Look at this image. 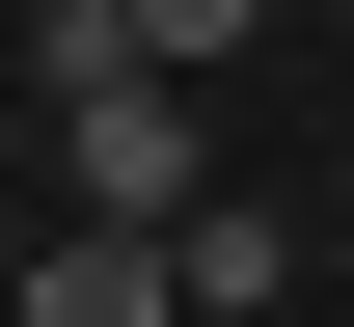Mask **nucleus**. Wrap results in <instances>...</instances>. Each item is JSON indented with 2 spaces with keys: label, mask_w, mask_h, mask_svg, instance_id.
Segmentation results:
<instances>
[{
  "label": "nucleus",
  "mask_w": 354,
  "mask_h": 327,
  "mask_svg": "<svg viewBox=\"0 0 354 327\" xmlns=\"http://www.w3.org/2000/svg\"><path fill=\"white\" fill-rule=\"evenodd\" d=\"M55 218H191V82H164V55L55 109Z\"/></svg>",
  "instance_id": "nucleus-1"
},
{
  "label": "nucleus",
  "mask_w": 354,
  "mask_h": 327,
  "mask_svg": "<svg viewBox=\"0 0 354 327\" xmlns=\"http://www.w3.org/2000/svg\"><path fill=\"white\" fill-rule=\"evenodd\" d=\"M28 327H191L164 218H55V245H28Z\"/></svg>",
  "instance_id": "nucleus-2"
},
{
  "label": "nucleus",
  "mask_w": 354,
  "mask_h": 327,
  "mask_svg": "<svg viewBox=\"0 0 354 327\" xmlns=\"http://www.w3.org/2000/svg\"><path fill=\"white\" fill-rule=\"evenodd\" d=\"M164 273H191V327H218V300H272V273H300V245H272V191H191V218H164Z\"/></svg>",
  "instance_id": "nucleus-3"
},
{
  "label": "nucleus",
  "mask_w": 354,
  "mask_h": 327,
  "mask_svg": "<svg viewBox=\"0 0 354 327\" xmlns=\"http://www.w3.org/2000/svg\"><path fill=\"white\" fill-rule=\"evenodd\" d=\"M136 55H164V82H218V55H245V0H136Z\"/></svg>",
  "instance_id": "nucleus-4"
}]
</instances>
